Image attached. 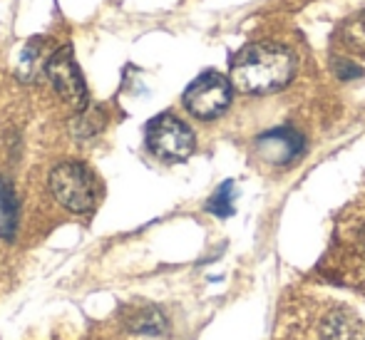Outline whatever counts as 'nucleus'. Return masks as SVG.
Listing matches in <instances>:
<instances>
[{
  "label": "nucleus",
  "mask_w": 365,
  "mask_h": 340,
  "mask_svg": "<svg viewBox=\"0 0 365 340\" xmlns=\"http://www.w3.org/2000/svg\"><path fill=\"white\" fill-rule=\"evenodd\" d=\"M122 323L127 331L140 333V336H157L167 328V318L162 316V311L157 306H149V303L127 306L122 311Z\"/></svg>",
  "instance_id": "nucleus-7"
},
{
  "label": "nucleus",
  "mask_w": 365,
  "mask_h": 340,
  "mask_svg": "<svg viewBox=\"0 0 365 340\" xmlns=\"http://www.w3.org/2000/svg\"><path fill=\"white\" fill-rule=\"evenodd\" d=\"M338 75H341L343 80H348V77H358L361 75V68H356V65H351V63H338Z\"/></svg>",
  "instance_id": "nucleus-13"
},
{
  "label": "nucleus",
  "mask_w": 365,
  "mask_h": 340,
  "mask_svg": "<svg viewBox=\"0 0 365 340\" xmlns=\"http://www.w3.org/2000/svg\"><path fill=\"white\" fill-rule=\"evenodd\" d=\"M231 80L209 70L199 75L184 92V107L199 120H214L231 105Z\"/></svg>",
  "instance_id": "nucleus-4"
},
{
  "label": "nucleus",
  "mask_w": 365,
  "mask_h": 340,
  "mask_svg": "<svg viewBox=\"0 0 365 340\" xmlns=\"http://www.w3.org/2000/svg\"><path fill=\"white\" fill-rule=\"evenodd\" d=\"M341 38L348 50H353V53H358V55H365V13H358L356 18H351L343 25Z\"/></svg>",
  "instance_id": "nucleus-11"
},
{
  "label": "nucleus",
  "mask_w": 365,
  "mask_h": 340,
  "mask_svg": "<svg viewBox=\"0 0 365 340\" xmlns=\"http://www.w3.org/2000/svg\"><path fill=\"white\" fill-rule=\"evenodd\" d=\"M207 209L212 211V214H217V216H229L231 211H234V184H231V182L221 184L219 192L209 199Z\"/></svg>",
  "instance_id": "nucleus-12"
},
{
  "label": "nucleus",
  "mask_w": 365,
  "mask_h": 340,
  "mask_svg": "<svg viewBox=\"0 0 365 340\" xmlns=\"http://www.w3.org/2000/svg\"><path fill=\"white\" fill-rule=\"evenodd\" d=\"M18 194L10 179H0V239L10 241L18 234Z\"/></svg>",
  "instance_id": "nucleus-8"
},
{
  "label": "nucleus",
  "mask_w": 365,
  "mask_h": 340,
  "mask_svg": "<svg viewBox=\"0 0 365 340\" xmlns=\"http://www.w3.org/2000/svg\"><path fill=\"white\" fill-rule=\"evenodd\" d=\"M293 75V55L276 43H254L231 63V85L246 95H271Z\"/></svg>",
  "instance_id": "nucleus-1"
},
{
  "label": "nucleus",
  "mask_w": 365,
  "mask_h": 340,
  "mask_svg": "<svg viewBox=\"0 0 365 340\" xmlns=\"http://www.w3.org/2000/svg\"><path fill=\"white\" fill-rule=\"evenodd\" d=\"M45 72H48L55 92H58L73 110H77V112L85 110L87 87H85V80H82V72L75 63V55H73V48H70V45L60 48L58 53L45 63Z\"/></svg>",
  "instance_id": "nucleus-5"
},
{
  "label": "nucleus",
  "mask_w": 365,
  "mask_h": 340,
  "mask_svg": "<svg viewBox=\"0 0 365 340\" xmlns=\"http://www.w3.org/2000/svg\"><path fill=\"white\" fill-rule=\"evenodd\" d=\"M194 132L189 130V125H184L179 117L164 115L154 117L147 125V147L154 157L164 159V162H184L192 157L194 152Z\"/></svg>",
  "instance_id": "nucleus-3"
},
{
  "label": "nucleus",
  "mask_w": 365,
  "mask_h": 340,
  "mask_svg": "<svg viewBox=\"0 0 365 340\" xmlns=\"http://www.w3.org/2000/svg\"><path fill=\"white\" fill-rule=\"evenodd\" d=\"M261 157L269 159L271 164H289L303 152V139L293 130H271L256 142Z\"/></svg>",
  "instance_id": "nucleus-6"
},
{
  "label": "nucleus",
  "mask_w": 365,
  "mask_h": 340,
  "mask_svg": "<svg viewBox=\"0 0 365 340\" xmlns=\"http://www.w3.org/2000/svg\"><path fill=\"white\" fill-rule=\"evenodd\" d=\"M48 187L58 204L73 214H87L100 199V182L95 172L82 162H60L50 172Z\"/></svg>",
  "instance_id": "nucleus-2"
},
{
  "label": "nucleus",
  "mask_w": 365,
  "mask_h": 340,
  "mask_svg": "<svg viewBox=\"0 0 365 340\" xmlns=\"http://www.w3.org/2000/svg\"><path fill=\"white\" fill-rule=\"evenodd\" d=\"M43 38H35L25 43V48L18 55V77L20 82H33L38 80L40 70H43Z\"/></svg>",
  "instance_id": "nucleus-9"
},
{
  "label": "nucleus",
  "mask_w": 365,
  "mask_h": 340,
  "mask_svg": "<svg viewBox=\"0 0 365 340\" xmlns=\"http://www.w3.org/2000/svg\"><path fill=\"white\" fill-rule=\"evenodd\" d=\"M102 127H105V112L100 107H85L70 122V130L75 137H95L97 132H102Z\"/></svg>",
  "instance_id": "nucleus-10"
}]
</instances>
